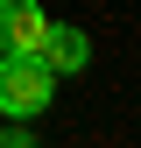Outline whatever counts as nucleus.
Listing matches in <instances>:
<instances>
[{
	"mask_svg": "<svg viewBox=\"0 0 141 148\" xmlns=\"http://www.w3.org/2000/svg\"><path fill=\"white\" fill-rule=\"evenodd\" d=\"M0 148H35V141L21 134V127H7V134H0Z\"/></svg>",
	"mask_w": 141,
	"mask_h": 148,
	"instance_id": "4",
	"label": "nucleus"
},
{
	"mask_svg": "<svg viewBox=\"0 0 141 148\" xmlns=\"http://www.w3.org/2000/svg\"><path fill=\"white\" fill-rule=\"evenodd\" d=\"M35 57H42V71H49V78H64V71H85V64H92V42H85L78 28L49 21V35H42V49H35Z\"/></svg>",
	"mask_w": 141,
	"mask_h": 148,
	"instance_id": "3",
	"label": "nucleus"
},
{
	"mask_svg": "<svg viewBox=\"0 0 141 148\" xmlns=\"http://www.w3.org/2000/svg\"><path fill=\"white\" fill-rule=\"evenodd\" d=\"M49 92H57V78L42 71V57H0V113L7 120H35Z\"/></svg>",
	"mask_w": 141,
	"mask_h": 148,
	"instance_id": "1",
	"label": "nucleus"
},
{
	"mask_svg": "<svg viewBox=\"0 0 141 148\" xmlns=\"http://www.w3.org/2000/svg\"><path fill=\"white\" fill-rule=\"evenodd\" d=\"M49 35V14L35 0H0V57H35Z\"/></svg>",
	"mask_w": 141,
	"mask_h": 148,
	"instance_id": "2",
	"label": "nucleus"
}]
</instances>
